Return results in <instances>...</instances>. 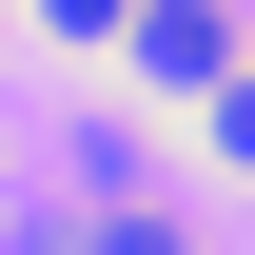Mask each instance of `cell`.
I'll list each match as a JSON object with an SVG mask.
<instances>
[{
  "label": "cell",
  "mask_w": 255,
  "mask_h": 255,
  "mask_svg": "<svg viewBox=\"0 0 255 255\" xmlns=\"http://www.w3.org/2000/svg\"><path fill=\"white\" fill-rule=\"evenodd\" d=\"M39 20H59V39H118V0H39Z\"/></svg>",
  "instance_id": "3957f363"
},
{
  "label": "cell",
  "mask_w": 255,
  "mask_h": 255,
  "mask_svg": "<svg viewBox=\"0 0 255 255\" xmlns=\"http://www.w3.org/2000/svg\"><path fill=\"white\" fill-rule=\"evenodd\" d=\"M118 59L137 79H236V0H118Z\"/></svg>",
  "instance_id": "6da1fadb"
},
{
  "label": "cell",
  "mask_w": 255,
  "mask_h": 255,
  "mask_svg": "<svg viewBox=\"0 0 255 255\" xmlns=\"http://www.w3.org/2000/svg\"><path fill=\"white\" fill-rule=\"evenodd\" d=\"M216 157H236V177H255V79H216Z\"/></svg>",
  "instance_id": "7a4b0ae2"
}]
</instances>
